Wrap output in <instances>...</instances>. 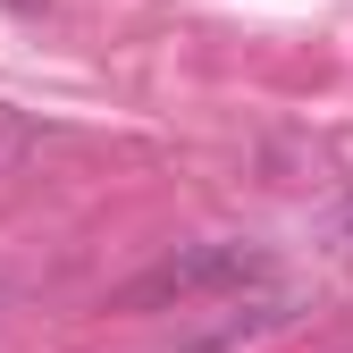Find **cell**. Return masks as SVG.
<instances>
[{"label": "cell", "instance_id": "cell-1", "mask_svg": "<svg viewBox=\"0 0 353 353\" xmlns=\"http://www.w3.org/2000/svg\"><path fill=\"white\" fill-rule=\"evenodd\" d=\"M270 278V252L244 244V236H210V244H176L160 252L152 270H135L110 303L118 312H185V303H210V294H236V286H261Z\"/></svg>", "mask_w": 353, "mask_h": 353}, {"label": "cell", "instance_id": "cell-2", "mask_svg": "<svg viewBox=\"0 0 353 353\" xmlns=\"http://www.w3.org/2000/svg\"><path fill=\"white\" fill-rule=\"evenodd\" d=\"M294 312H303V294L261 278V286H236L228 303H219V320H202V328H176V345H168V353H244V345H261V336L294 328Z\"/></svg>", "mask_w": 353, "mask_h": 353}]
</instances>
